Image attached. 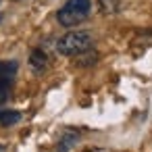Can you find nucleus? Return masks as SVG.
<instances>
[{
    "label": "nucleus",
    "instance_id": "nucleus-1",
    "mask_svg": "<svg viewBox=\"0 0 152 152\" xmlns=\"http://www.w3.org/2000/svg\"><path fill=\"white\" fill-rule=\"evenodd\" d=\"M92 34L88 31H69L56 42V52L63 56H79L88 50H92Z\"/></svg>",
    "mask_w": 152,
    "mask_h": 152
},
{
    "label": "nucleus",
    "instance_id": "nucleus-2",
    "mask_svg": "<svg viewBox=\"0 0 152 152\" xmlns=\"http://www.w3.org/2000/svg\"><path fill=\"white\" fill-rule=\"evenodd\" d=\"M90 9H92L90 0H67L58 9L56 19L63 27H75L90 17Z\"/></svg>",
    "mask_w": 152,
    "mask_h": 152
},
{
    "label": "nucleus",
    "instance_id": "nucleus-3",
    "mask_svg": "<svg viewBox=\"0 0 152 152\" xmlns=\"http://www.w3.org/2000/svg\"><path fill=\"white\" fill-rule=\"evenodd\" d=\"M29 65H31V69H34V71L42 73V71L48 67V56H46V52H44L42 48L34 50V52H31V56H29Z\"/></svg>",
    "mask_w": 152,
    "mask_h": 152
},
{
    "label": "nucleus",
    "instance_id": "nucleus-4",
    "mask_svg": "<svg viewBox=\"0 0 152 152\" xmlns=\"http://www.w3.org/2000/svg\"><path fill=\"white\" fill-rule=\"evenodd\" d=\"M77 140H79V135H77L75 131H67V133L61 137V142H58V146H56V152H69V150L77 144Z\"/></svg>",
    "mask_w": 152,
    "mask_h": 152
},
{
    "label": "nucleus",
    "instance_id": "nucleus-5",
    "mask_svg": "<svg viewBox=\"0 0 152 152\" xmlns=\"http://www.w3.org/2000/svg\"><path fill=\"white\" fill-rule=\"evenodd\" d=\"M19 121H21L19 110H0V125L2 127H11V125H15Z\"/></svg>",
    "mask_w": 152,
    "mask_h": 152
},
{
    "label": "nucleus",
    "instance_id": "nucleus-6",
    "mask_svg": "<svg viewBox=\"0 0 152 152\" xmlns=\"http://www.w3.org/2000/svg\"><path fill=\"white\" fill-rule=\"evenodd\" d=\"M98 4H100V11L104 15H115V13L121 11L123 0H98Z\"/></svg>",
    "mask_w": 152,
    "mask_h": 152
},
{
    "label": "nucleus",
    "instance_id": "nucleus-7",
    "mask_svg": "<svg viewBox=\"0 0 152 152\" xmlns=\"http://www.w3.org/2000/svg\"><path fill=\"white\" fill-rule=\"evenodd\" d=\"M15 73H17V63H15V61L0 63V77H4V79H11V81H13Z\"/></svg>",
    "mask_w": 152,
    "mask_h": 152
},
{
    "label": "nucleus",
    "instance_id": "nucleus-8",
    "mask_svg": "<svg viewBox=\"0 0 152 152\" xmlns=\"http://www.w3.org/2000/svg\"><path fill=\"white\" fill-rule=\"evenodd\" d=\"M9 90H11V79H4L0 77V102H4L7 96H9Z\"/></svg>",
    "mask_w": 152,
    "mask_h": 152
},
{
    "label": "nucleus",
    "instance_id": "nucleus-9",
    "mask_svg": "<svg viewBox=\"0 0 152 152\" xmlns=\"http://www.w3.org/2000/svg\"><path fill=\"white\" fill-rule=\"evenodd\" d=\"M0 2H2V0H0Z\"/></svg>",
    "mask_w": 152,
    "mask_h": 152
}]
</instances>
